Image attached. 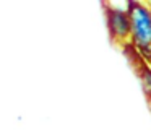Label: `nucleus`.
Returning <instances> with one entry per match:
<instances>
[{
	"instance_id": "nucleus-3",
	"label": "nucleus",
	"mask_w": 151,
	"mask_h": 138,
	"mask_svg": "<svg viewBox=\"0 0 151 138\" xmlns=\"http://www.w3.org/2000/svg\"><path fill=\"white\" fill-rule=\"evenodd\" d=\"M138 78H140L141 89L145 91L148 99H151V65L146 62H141L140 68H138Z\"/></svg>"
},
{
	"instance_id": "nucleus-2",
	"label": "nucleus",
	"mask_w": 151,
	"mask_h": 138,
	"mask_svg": "<svg viewBox=\"0 0 151 138\" xmlns=\"http://www.w3.org/2000/svg\"><path fill=\"white\" fill-rule=\"evenodd\" d=\"M106 17V26L111 39L119 46H128L132 37V23H130V15L127 8H115V7H106L104 10Z\"/></svg>"
},
{
	"instance_id": "nucleus-1",
	"label": "nucleus",
	"mask_w": 151,
	"mask_h": 138,
	"mask_svg": "<svg viewBox=\"0 0 151 138\" xmlns=\"http://www.w3.org/2000/svg\"><path fill=\"white\" fill-rule=\"evenodd\" d=\"M127 12L132 23L130 46L143 62L151 65V4L148 0H128Z\"/></svg>"
},
{
	"instance_id": "nucleus-4",
	"label": "nucleus",
	"mask_w": 151,
	"mask_h": 138,
	"mask_svg": "<svg viewBox=\"0 0 151 138\" xmlns=\"http://www.w3.org/2000/svg\"><path fill=\"white\" fill-rule=\"evenodd\" d=\"M148 2H150V0H148Z\"/></svg>"
}]
</instances>
